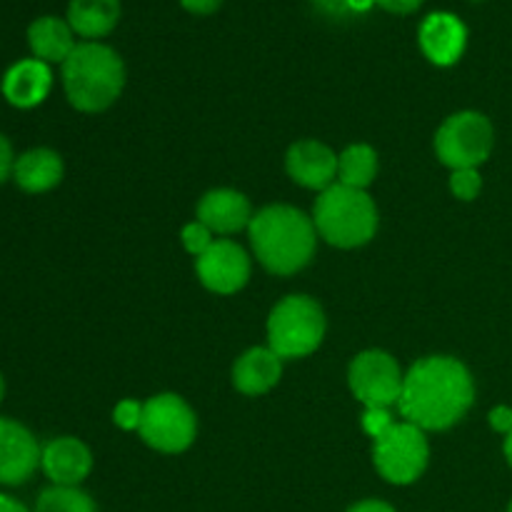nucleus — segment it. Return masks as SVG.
<instances>
[{
	"instance_id": "obj_28",
	"label": "nucleus",
	"mask_w": 512,
	"mask_h": 512,
	"mask_svg": "<svg viewBox=\"0 0 512 512\" xmlns=\"http://www.w3.org/2000/svg\"><path fill=\"white\" fill-rule=\"evenodd\" d=\"M488 420H490V428H493L495 433L508 435L512 430V408H508V405H498V408L490 410Z\"/></svg>"
},
{
	"instance_id": "obj_10",
	"label": "nucleus",
	"mask_w": 512,
	"mask_h": 512,
	"mask_svg": "<svg viewBox=\"0 0 512 512\" xmlns=\"http://www.w3.org/2000/svg\"><path fill=\"white\" fill-rule=\"evenodd\" d=\"M200 285L215 295H235L248 285L253 275V260L248 250L230 238H218L208 253L195 260Z\"/></svg>"
},
{
	"instance_id": "obj_33",
	"label": "nucleus",
	"mask_w": 512,
	"mask_h": 512,
	"mask_svg": "<svg viewBox=\"0 0 512 512\" xmlns=\"http://www.w3.org/2000/svg\"><path fill=\"white\" fill-rule=\"evenodd\" d=\"M503 455H505V460H508V465L512 468V430L508 435H505V440H503Z\"/></svg>"
},
{
	"instance_id": "obj_34",
	"label": "nucleus",
	"mask_w": 512,
	"mask_h": 512,
	"mask_svg": "<svg viewBox=\"0 0 512 512\" xmlns=\"http://www.w3.org/2000/svg\"><path fill=\"white\" fill-rule=\"evenodd\" d=\"M3 398H5V378L3 373H0V403H3Z\"/></svg>"
},
{
	"instance_id": "obj_12",
	"label": "nucleus",
	"mask_w": 512,
	"mask_h": 512,
	"mask_svg": "<svg viewBox=\"0 0 512 512\" xmlns=\"http://www.w3.org/2000/svg\"><path fill=\"white\" fill-rule=\"evenodd\" d=\"M290 180L305 190H328L338 183V153L320 140H298L285 153Z\"/></svg>"
},
{
	"instance_id": "obj_16",
	"label": "nucleus",
	"mask_w": 512,
	"mask_h": 512,
	"mask_svg": "<svg viewBox=\"0 0 512 512\" xmlns=\"http://www.w3.org/2000/svg\"><path fill=\"white\" fill-rule=\"evenodd\" d=\"M53 90V70L48 63L38 58H25L10 65L0 83V93L8 100L13 108L18 110H33Z\"/></svg>"
},
{
	"instance_id": "obj_19",
	"label": "nucleus",
	"mask_w": 512,
	"mask_h": 512,
	"mask_svg": "<svg viewBox=\"0 0 512 512\" xmlns=\"http://www.w3.org/2000/svg\"><path fill=\"white\" fill-rule=\"evenodd\" d=\"M28 45L33 50V58L43 60L48 65H63L78 43H75V33L68 20L55 18V15H43V18L30 23Z\"/></svg>"
},
{
	"instance_id": "obj_11",
	"label": "nucleus",
	"mask_w": 512,
	"mask_h": 512,
	"mask_svg": "<svg viewBox=\"0 0 512 512\" xmlns=\"http://www.w3.org/2000/svg\"><path fill=\"white\" fill-rule=\"evenodd\" d=\"M43 445L23 423L0 415V485L18 488L40 470Z\"/></svg>"
},
{
	"instance_id": "obj_5",
	"label": "nucleus",
	"mask_w": 512,
	"mask_h": 512,
	"mask_svg": "<svg viewBox=\"0 0 512 512\" xmlns=\"http://www.w3.org/2000/svg\"><path fill=\"white\" fill-rule=\"evenodd\" d=\"M328 320L323 305L310 295H288L268 315V348L283 360H300L323 345Z\"/></svg>"
},
{
	"instance_id": "obj_31",
	"label": "nucleus",
	"mask_w": 512,
	"mask_h": 512,
	"mask_svg": "<svg viewBox=\"0 0 512 512\" xmlns=\"http://www.w3.org/2000/svg\"><path fill=\"white\" fill-rule=\"evenodd\" d=\"M345 512H398V510H395L390 503H385V500L365 498V500H358V503L350 505Z\"/></svg>"
},
{
	"instance_id": "obj_30",
	"label": "nucleus",
	"mask_w": 512,
	"mask_h": 512,
	"mask_svg": "<svg viewBox=\"0 0 512 512\" xmlns=\"http://www.w3.org/2000/svg\"><path fill=\"white\" fill-rule=\"evenodd\" d=\"M180 5L193 15H213L223 0H180Z\"/></svg>"
},
{
	"instance_id": "obj_20",
	"label": "nucleus",
	"mask_w": 512,
	"mask_h": 512,
	"mask_svg": "<svg viewBox=\"0 0 512 512\" xmlns=\"http://www.w3.org/2000/svg\"><path fill=\"white\" fill-rule=\"evenodd\" d=\"M65 20L80 38L100 40L118 25L120 0H70Z\"/></svg>"
},
{
	"instance_id": "obj_7",
	"label": "nucleus",
	"mask_w": 512,
	"mask_h": 512,
	"mask_svg": "<svg viewBox=\"0 0 512 512\" xmlns=\"http://www.w3.org/2000/svg\"><path fill=\"white\" fill-rule=\"evenodd\" d=\"M140 440L163 455H180L198 438V415L178 393L150 395L143 403Z\"/></svg>"
},
{
	"instance_id": "obj_6",
	"label": "nucleus",
	"mask_w": 512,
	"mask_h": 512,
	"mask_svg": "<svg viewBox=\"0 0 512 512\" xmlns=\"http://www.w3.org/2000/svg\"><path fill=\"white\" fill-rule=\"evenodd\" d=\"M433 148L445 168L480 170L495 148V128L488 115L480 110H460L448 115L435 130Z\"/></svg>"
},
{
	"instance_id": "obj_2",
	"label": "nucleus",
	"mask_w": 512,
	"mask_h": 512,
	"mask_svg": "<svg viewBox=\"0 0 512 512\" xmlns=\"http://www.w3.org/2000/svg\"><path fill=\"white\" fill-rule=\"evenodd\" d=\"M248 238L258 263L278 278H288L308 268L318 248L313 218L285 203L260 208L250 220Z\"/></svg>"
},
{
	"instance_id": "obj_1",
	"label": "nucleus",
	"mask_w": 512,
	"mask_h": 512,
	"mask_svg": "<svg viewBox=\"0 0 512 512\" xmlns=\"http://www.w3.org/2000/svg\"><path fill=\"white\" fill-rule=\"evenodd\" d=\"M473 403L475 380L468 365L453 355H428L405 373L398 413L425 433H443L458 425Z\"/></svg>"
},
{
	"instance_id": "obj_24",
	"label": "nucleus",
	"mask_w": 512,
	"mask_h": 512,
	"mask_svg": "<svg viewBox=\"0 0 512 512\" xmlns=\"http://www.w3.org/2000/svg\"><path fill=\"white\" fill-rule=\"evenodd\" d=\"M215 240L218 238H215L200 220H193V223L183 225V230H180V243H183V248L188 250L195 260L203 253H208L210 245H213Z\"/></svg>"
},
{
	"instance_id": "obj_3",
	"label": "nucleus",
	"mask_w": 512,
	"mask_h": 512,
	"mask_svg": "<svg viewBox=\"0 0 512 512\" xmlns=\"http://www.w3.org/2000/svg\"><path fill=\"white\" fill-rule=\"evenodd\" d=\"M68 103L80 113H103L123 95L125 63L110 45L85 40L60 65Z\"/></svg>"
},
{
	"instance_id": "obj_29",
	"label": "nucleus",
	"mask_w": 512,
	"mask_h": 512,
	"mask_svg": "<svg viewBox=\"0 0 512 512\" xmlns=\"http://www.w3.org/2000/svg\"><path fill=\"white\" fill-rule=\"evenodd\" d=\"M375 3H378L383 10H388V13L410 15V13H415V10H418L425 0H375Z\"/></svg>"
},
{
	"instance_id": "obj_23",
	"label": "nucleus",
	"mask_w": 512,
	"mask_h": 512,
	"mask_svg": "<svg viewBox=\"0 0 512 512\" xmlns=\"http://www.w3.org/2000/svg\"><path fill=\"white\" fill-rule=\"evenodd\" d=\"M450 193L453 198L463 200V203H473L483 190V175L478 168H463V170H450Z\"/></svg>"
},
{
	"instance_id": "obj_9",
	"label": "nucleus",
	"mask_w": 512,
	"mask_h": 512,
	"mask_svg": "<svg viewBox=\"0 0 512 512\" xmlns=\"http://www.w3.org/2000/svg\"><path fill=\"white\" fill-rule=\"evenodd\" d=\"M403 383V368L385 350H363L348 365L350 393L363 408H395L403 393Z\"/></svg>"
},
{
	"instance_id": "obj_35",
	"label": "nucleus",
	"mask_w": 512,
	"mask_h": 512,
	"mask_svg": "<svg viewBox=\"0 0 512 512\" xmlns=\"http://www.w3.org/2000/svg\"><path fill=\"white\" fill-rule=\"evenodd\" d=\"M508 512H512V500H510V505H508Z\"/></svg>"
},
{
	"instance_id": "obj_15",
	"label": "nucleus",
	"mask_w": 512,
	"mask_h": 512,
	"mask_svg": "<svg viewBox=\"0 0 512 512\" xmlns=\"http://www.w3.org/2000/svg\"><path fill=\"white\" fill-rule=\"evenodd\" d=\"M418 45L425 58L438 68H450L468 48V28L453 13H430L420 23Z\"/></svg>"
},
{
	"instance_id": "obj_22",
	"label": "nucleus",
	"mask_w": 512,
	"mask_h": 512,
	"mask_svg": "<svg viewBox=\"0 0 512 512\" xmlns=\"http://www.w3.org/2000/svg\"><path fill=\"white\" fill-rule=\"evenodd\" d=\"M33 512H98V505L83 488L50 485L40 490Z\"/></svg>"
},
{
	"instance_id": "obj_21",
	"label": "nucleus",
	"mask_w": 512,
	"mask_h": 512,
	"mask_svg": "<svg viewBox=\"0 0 512 512\" xmlns=\"http://www.w3.org/2000/svg\"><path fill=\"white\" fill-rule=\"evenodd\" d=\"M380 170L378 150L368 143H353L338 155V183L348 188L368 190Z\"/></svg>"
},
{
	"instance_id": "obj_26",
	"label": "nucleus",
	"mask_w": 512,
	"mask_h": 512,
	"mask_svg": "<svg viewBox=\"0 0 512 512\" xmlns=\"http://www.w3.org/2000/svg\"><path fill=\"white\" fill-rule=\"evenodd\" d=\"M398 423L390 408H365L363 413V430L370 435L373 440H378L380 435L388 433L393 425Z\"/></svg>"
},
{
	"instance_id": "obj_32",
	"label": "nucleus",
	"mask_w": 512,
	"mask_h": 512,
	"mask_svg": "<svg viewBox=\"0 0 512 512\" xmlns=\"http://www.w3.org/2000/svg\"><path fill=\"white\" fill-rule=\"evenodd\" d=\"M0 512H33V510L25 508V505L20 503L18 498H13V495L0 493Z\"/></svg>"
},
{
	"instance_id": "obj_17",
	"label": "nucleus",
	"mask_w": 512,
	"mask_h": 512,
	"mask_svg": "<svg viewBox=\"0 0 512 512\" xmlns=\"http://www.w3.org/2000/svg\"><path fill=\"white\" fill-rule=\"evenodd\" d=\"M283 363L285 360L278 353H273L268 345L245 350L233 363V373H230L233 388L245 398L268 395L283 378Z\"/></svg>"
},
{
	"instance_id": "obj_14",
	"label": "nucleus",
	"mask_w": 512,
	"mask_h": 512,
	"mask_svg": "<svg viewBox=\"0 0 512 512\" xmlns=\"http://www.w3.org/2000/svg\"><path fill=\"white\" fill-rule=\"evenodd\" d=\"M255 210L248 195L233 188H213L200 198L195 220L205 225L215 238H228L250 228Z\"/></svg>"
},
{
	"instance_id": "obj_25",
	"label": "nucleus",
	"mask_w": 512,
	"mask_h": 512,
	"mask_svg": "<svg viewBox=\"0 0 512 512\" xmlns=\"http://www.w3.org/2000/svg\"><path fill=\"white\" fill-rule=\"evenodd\" d=\"M140 420H143V403H138V400L125 398L113 408V423L125 433L140 430Z\"/></svg>"
},
{
	"instance_id": "obj_13",
	"label": "nucleus",
	"mask_w": 512,
	"mask_h": 512,
	"mask_svg": "<svg viewBox=\"0 0 512 512\" xmlns=\"http://www.w3.org/2000/svg\"><path fill=\"white\" fill-rule=\"evenodd\" d=\"M40 470L53 485L80 488L93 473V453L75 435H58L43 445Z\"/></svg>"
},
{
	"instance_id": "obj_27",
	"label": "nucleus",
	"mask_w": 512,
	"mask_h": 512,
	"mask_svg": "<svg viewBox=\"0 0 512 512\" xmlns=\"http://www.w3.org/2000/svg\"><path fill=\"white\" fill-rule=\"evenodd\" d=\"M15 158H18V155L13 153V145H10V140L0 133V185L8 178H13Z\"/></svg>"
},
{
	"instance_id": "obj_8",
	"label": "nucleus",
	"mask_w": 512,
	"mask_h": 512,
	"mask_svg": "<svg viewBox=\"0 0 512 512\" xmlns=\"http://www.w3.org/2000/svg\"><path fill=\"white\" fill-rule=\"evenodd\" d=\"M430 463V443L425 430L408 420H398L378 440H373V465L380 478L390 485L418 483Z\"/></svg>"
},
{
	"instance_id": "obj_4",
	"label": "nucleus",
	"mask_w": 512,
	"mask_h": 512,
	"mask_svg": "<svg viewBox=\"0 0 512 512\" xmlns=\"http://www.w3.org/2000/svg\"><path fill=\"white\" fill-rule=\"evenodd\" d=\"M310 218L318 230V238L340 250L363 248L378 235L380 228L378 205L368 190L348 188L343 183H335L318 193Z\"/></svg>"
},
{
	"instance_id": "obj_18",
	"label": "nucleus",
	"mask_w": 512,
	"mask_h": 512,
	"mask_svg": "<svg viewBox=\"0 0 512 512\" xmlns=\"http://www.w3.org/2000/svg\"><path fill=\"white\" fill-rule=\"evenodd\" d=\"M65 165L53 148L25 150L15 158L13 180L23 193L43 195L63 183Z\"/></svg>"
}]
</instances>
